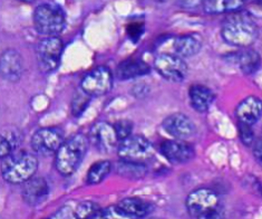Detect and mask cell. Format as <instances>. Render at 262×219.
<instances>
[{
    "mask_svg": "<svg viewBox=\"0 0 262 219\" xmlns=\"http://www.w3.org/2000/svg\"><path fill=\"white\" fill-rule=\"evenodd\" d=\"M259 28L250 16L235 12L223 22L221 36L229 45L247 48L257 41Z\"/></svg>",
    "mask_w": 262,
    "mask_h": 219,
    "instance_id": "6da1fadb",
    "label": "cell"
},
{
    "mask_svg": "<svg viewBox=\"0 0 262 219\" xmlns=\"http://www.w3.org/2000/svg\"><path fill=\"white\" fill-rule=\"evenodd\" d=\"M89 149V139L83 134H76L65 141L56 152L55 166L63 176H71L82 164Z\"/></svg>",
    "mask_w": 262,
    "mask_h": 219,
    "instance_id": "7a4b0ae2",
    "label": "cell"
},
{
    "mask_svg": "<svg viewBox=\"0 0 262 219\" xmlns=\"http://www.w3.org/2000/svg\"><path fill=\"white\" fill-rule=\"evenodd\" d=\"M3 160V178L12 185L25 184L35 176L38 169V160L29 152L16 151Z\"/></svg>",
    "mask_w": 262,
    "mask_h": 219,
    "instance_id": "3957f363",
    "label": "cell"
},
{
    "mask_svg": "<svg viewBox=\"0 0 262 219\" xmlns=\"http://www.w3.org/2000/svg\"><path fill=\"white\" fill-rule=\"evenodd\" d=\"M34 25L39 34L56 36L60 34L66 27L65 14L55 5H39L34 11Z\"/></svg>",
    "mask_w": 262,
    "mask_h": 219,
    "instance_id": "277c9868",
    "label": "cell"
},
{
    "mask_svg": "<svg viewBox=\"0 0 262 219\" xmlns=\"http://www.w3.org/2000/svg\"><path fill=\"white\" fill-rule=\"evenodd\" d=\"M117 153L123 161L145 164L154 156V147L144 136L130 135L120 142Z\"/></svg>",
    "mask_w": 262,
    "mask_h": 219,
    "instance_id": "5b68a950",
    "label": "cell"
},
{
    "mask_svg": "<svg viewBox=\"0 0 262 219\" xmlns=\"http://www.w3.org/2000/svg\"><path fill=\"white\" fill-rule=\"evenodd\" d=\"M63 49V42L56 36H48L41 39L36 47L39 70L45 74L54 72L60 64Z\"/></svg>",
    "mask_w": 262,
    "mask_h": 219,
    "instance_id": "8992f818",
    "label": "cell"
},
{
    "mask_svg": "<svg viewBox=\"0 0 262 219\" xmlns=\"http://www.w3.org/2000/svg\"><path fill=\"white\" fill-rule=\"evenodd\" d=\"M113 86V73L108 67L98 66L87 73L80 83V89L90 96H102Z\"/></svg>",
    "mask_w": 262,
    "mask_h": 219,
    "instance_id": "52a82bcc",
    "label": "cell"
},
{
    "mask_svg": "<svg viewBox=\"0 0 262 219\" xmlns=\"http://www.w3.org/2000/svg\"><path fill=\"white\" fill-rule=\"evenodd\" d=\"M154 67L162 77L170 82H182L188 74V65L177 55L161 54L154 62Z\"/></svg>",
    "mask_w": 262,
    "mask_h": 219,
    "instance_id": "ba28073f",
    "label": "cell"
},
{
    "mask_svg": "<svg viewBox=\"0 0 262 219\" xmlns=\"http://www.w3.org/2000/svg\"><path fill=\"white\" fill-rule=\"evenodd\" d=\"M219 196L214 190H211L209 188H200V189L193 190L185 200L186 209L194 218H198L204 212L219 207Z\"/></svg>",
    "mask_w": 262,
    "mask_h": 219,
    "instance_id": "9c48e42d",
    "label": "cell"
},
{
    "mask_svg": "<svg viewBox=\"0 0 262 219\" xmlns=\"http://www.w3.org/2000/svg\"><path fill=\"white\" fill-rule=\"evenodd\" d=\"M63 143L64 131L59 128L39 129L32 137V147L34 151L42 155L56 153Z\"/></svg>",
    "mask_w": 262,
    "mask_h": 219,
    "instance_id": "30bf717a",
    "label": "cell"
},
{
    "mask_svg": "<svg viewBox=\"0 0 262 219\" xmlns=\"http://www.w3.org/2000/svg\"><path fill=\"white\" fill-rule=\"evenodd\" d=\"M90 142L102 152H112L118 147V139L114 125L107 122H97L90 131Z\"/></svg>",
    "mask_w": 262,
    "mask_h": 219,
    "instance_id": "8fae6325",
    "label": "cell"
},
{
    "mask_svg": "<svg viewBox=\"0 0 262 219\" xmlns=\"http://www.w3.org/2000/svg\"><path fill=\"white\" fill-rule=\"evenodd\" d=\"M161 153L174 165L188 164L195 155V150L184 140H167L162 143Z\"/></svg>",
    "mask_w": 262,
    "mask_h": 219,
    "instance_id": "7c38bea8",
    "label": "cell"
},
{
    "mask_svg": "<svg viewBox=\"0 0 262 219\" xmlns=\"http://www.w3.org/2000/svg\"><path fill=\"white\" fill-rule=\"evenodd\" d=\"M165 132L177 140L190 139L195 134L196 127L191 118L183 113H174L167 116L162 123Z\"/></svg>",
    "mask_w": 262,
    "mask_h": 219,
    "instance_id": "4fadbf2b",
    "label": "cell"
},
{
    "mask_svg": "<svg viewBox=\"0 0 262 219\" xmlns=\"http://www.w3.org/2000/svg\"><path fill=\"white\" fill-rule=\"evenodd\" d=\"M24 73L21 55L15 49H7L0 55V76L8 82L19 81Z\"/></svg>",
    "mask_w": 262,
    "mask_h": 219,
    "instance_id": "5bb4252c",
    "label": "cell"
},
{
    "mask_svg": "<svg viewBox=\"0 0 262 219\" xmlns=\"http://www.w3.org/2000/svg\"><path fill=\"white\" fill-rule=\"evenodd\" d=\"M49 192V188L46 180L40 177H33L24 184L21 196L25 203L29 206H37L46 200Z\"/></svg>",
    "mask_w": 262,
    "mask_h": 219,
    "instance_id": "9a60e30c",
    "label": "cell"
},
{
    "mask_svg": "<svg viewBox=\"0 0 262 219\" xmlns=\"http://www.w3.org/2000/svg\"><path fill=\"white\" fill-rule=\"evenodd\" d=\"M235 115L239 122L252 127L262 115V99L257 96H248L236 106Z\"/></svg>",
    "mask_w": 262,
    "mask_h": 219,
    "instance_id": "2e32d148",
    "label": "cell"
},
{
    "mask_svg": "<svg viewBox=\"0 0 262 219\" xmlns=\"http://www.w3.org/2000/svg\"><path fill=\"white\" fill-rule=\"evenodd\" d=\"M117 207L126 218L133 219H142L153 211V205L151 203L137 197H129L121 200L117 204Z\"/></svg>",
    "mask_w": 262,
    "mask_h": 219,
    "instance_id": "e0dca14e",
    "label": "cell"
},
{
    "mask_svg": "<svg viewBox=\"0 0 262 219\" xmlns=\"http://www.w3.org/2000/svg\"><path fill=\"white\" fill-rule=\"evenodd\" d=\"M151 72V67L141 58H128L117 66L116 76L121 81H127L145 76Z\"/></svg>",
    "mask_w": 262,
    "mask_h": 219,
    "instance_id": "ac0fdd59",
    "label": "cell"
},
{
    "mask_svg": "<svg viewBox=\"0 0 262 219\" xmlns=\"http://www.w3.org/2000/svg\"><path fill=\"white\" fill-rule=\"evenodd\" d=\"M230 58L246 75L254 74L260 68V55L251 48H243L239 52L231 54Z\"/></svg>",
    "mask_w": 262,
    "mask_h": 219,
    "instance_id": "d6986e66",
    "label": "cell"
},
{
    "mask_svg": "<svg viewBox=\"0 0 262 219\" xmlns=\"http://www.w3.org/2000/svg\"><path fill=\"white\" fill-rule=\"evenodd\" d=\"M202 47V37L199 34H188L180 36L174 41L173 48L176 55L181 58L192 57L196 55Z\"/></svg>",
    "mask_w": 262,
    "mask_h": 219,
    "instance_id": "ffe728a7",
    "label": "cell"
},
{
    "mask_svg": "<svg viewBox=\"0 0 262 219\" xmlns=\"http://www.w3.org/2000/svg\"><path fill=\"white\" fill-rule=\"evenodd\" d=\"M23 141V134L19 129L6 127L0 130V159H5L15 153Z\"/></svg>",
    "mask_w": 262,
    "mask_h": 219,
    "instance_id": "44dd1931",
    "label": "cell"
},
{
    "mask_svg": "<svg viewBox=\"0 0 262 219\" xmlns=\"http://www.w3.org/2000/svg\"><path fill=\"white\" fill-rule=\"evenodd\" d=\"M189 97L192 108L200 113L207 112L214 101L213 92L201 84H194L190 87Z\"/></svg>",
    "mask_w": 262,
    "mask_h": 219,
    "instance_id": "7402d4cb",
    "label": "cell"
},
{
    "mask_svg": "<svg viewBox=\"0 0 262 219\" xmlns=\"http://www.w3.org/2000/svg\"><path fill=\"white\" fill-rule=\"evenodd\" d=\"M247 0H203V10L209 15L235 12L246 5Z\"/></svg>",
    "mask_w": 262,
    "mask_h": 219,
    "instance_id": "603a6c76",
    "label": "cell"
},
{
    "mask_svg": "<svg viewBox=\"0 0 262 219\" xmlns=\"http://www.w3.org/2000/svg\"><path fill=\"white\" fill-rule=\"evenodd\" d=\"M111 169L112 165L107 160L95 162V164L89 169V172H87V183L90 185H97L99 183H102V181L108 176Z\"/></svg>",
    "mask_w": 262,
    "mask_h": 219,
    "instance_id": "cb8c5ba5",
    "label": "cell"
},
{
    "mask_svg": "<svg viewBox=\"0 0 262 219\" xmlns=\"http://www.w3.org/2000/svg\"><path fill=\"white\" fill-rule=\"evenodd\" d=\"M118 173L123 174L124 177L132 178V179H140L144 177L147 169L144 164H135V162H128V161H123L117 167Z\"/></svg>",
    "mask_w": 262,
    "mask_h": 219,
    "instance_id": "d4e9b609",
    "label": "cell"
},
{
    "mask_svg": "<svg viewBox=\"0 0 262 219\" xmlns=\"http://www.w3.org/2000/svg\"><path fill=\"white\" fill-rule=\"evenodd\" d=\"M99 209H101V207L97 203L86 200V202H82L77 205L74 211V216L76 219H92L97 214Z\"/></svg>",
    "mask_w": 262,
    "mask_h": 219,
    "instance_id": "484cf974",
    "label": "cell"
},
{
    "mask_svg": "<svg viewBox=\"0 0 262 219\" xmlns=\"http://www.w3.org/2000/svg\"><path fill=\"white\" fill-rule=\"evenodd\" d=\"M91 97L89 94H86L82 89L74 94L72 101V112L75 116H79L90 105Z\"/></svg>",
    "mask_w": 262,
    "mask_h": 219,
    "instance_id": "4316f807",
    "label": "cell"
},
{
    "mask_svg": "<svg viewBox=\"0 0 262 219\" xmlns=\"http://www.w3.org/2000/svg\"><path fill=\"white\" fill-rule=\"evenodd\" d=\"M133 128H134V124H133L132 121L125 120V118H124V120L117 121L114 124V129H115V132H116L118 141L121 142L123 140H125L126 137L132 135Z\"/></svg>",
    "mask_w": 262,
    "mask_h": 219,
    "instance_id": "83f0119b",
    "label": "cell"
},
{
    "mask_svg": "<svg viewBox=\"0 0 262 219\" xmlns=\"http://www.w3.org/2000/svg\"><path fill=\"white\" fill-rule=\"evenodd\" d=\"M125 215L123 214L117 206H111L107 208H101L97 214L92 219H125Z\"/></svg>",
    "mask_w": 262,
    "mask_h": 219,
    "instance_id": "f1b7e54d",
    "label": "cell"
},
{
    "mask_svg": "<svg viewBox=\"0 0 262 219\" xmlns=\"http://www.w3.org/2000/svg\"><path fill=\"white\" fill-rule=\"evenodd\" d=\"M239 135H240L241 142L245 146L250 147V146L253 145V142H254V133H253V131H252L251 125L239 122Z\"/></svg>",
    "mask_w": 262,
    "mask_h": 219,
    "instance_id": "f546056e",
    "label": "cell"
},
{
    "mask_svg": "<svg viewBox=\"0 0 262 219\" xmlns=\"http://www.w3.org/2000/svg\"><path fill=\"white\" fill-rule=\"evenodd\" d=\"M144 33V25L141 23H132L128 25L127 27V34L133 42H137L140 39L142 34Z\"/></svg>",
    "mask_w": 262,
    "mask_h": 219,
    "instance_id": "4dcf8cb0",
    "label": "cell"
},
{
    "mask_svg": "<svg viewBox=\"0 0 262 219\" xmlns=\"http://www.w3.org/2000/svg\"><path fill=\"white\" fill-rule=\"evenodd\" d=\"M223 217H224V210L222 208V206L220 205L219 207L204 212V214L199 216L196 219H223Z\"/></svg>",
    "mask_w": 262,
    "mask_h": 219,
    "instance_id": "1f68e13d",
    "label": "cell"
},
{
    "mask_svg": "<svg viewBox=\"0 0 262 219\" xmlns=\"http://www.w3.org/2000/svg\"><path fill=\"white\" fill-rule=\"evenodd\" d=\"M74 212L70 207H64L59 209L51 219H74Z\"/></svg>",
    "mask_w": 262,
    "mask_h": 219,
    "instance_id": "d6a6232c",
    "label": "cell"
},
{
    "mask_svg": "<svg viewBox=\"0 0 262 219\" xmlns=\"http://www.w3.org/2000/svg\"><path fill=\"white\" fill-rule=\"evenodd\" d=\"M252 146H253L254 159L260 166H262V139L254 141Z\"/></svg>",
    "mask_w": 262,
    "mask_h": 219,
    "instance_id": "836d02e7",
    "label": "cell"
},
{
    "mask_svg": "<svg viewBox=\"0 0 262 219\" xmlns=\"http://www.w3.org/2000/svg\"><path fill=\"white\" fill-rule=\"evenodd\" d=\"M254 3L260 6V7H262V0H254Z\"/></svg>",
    "mask_w": 262,
    "mask_h": 219,
    "instance_id": "e575fe53",
    "label": "cell"
},
{
    "mask_svg": "<svg viewBox=\"0 0 262 219\" xmlns=\"http://www.w3.org/2000/svg\"><path fill=\"white\" fill-rule=\"evenodd\" d=\"M18 2H23V3H32L34 0H18Z\"/></svg>",
    "mask_w": 262,
    "mask_h": 219,
    "instance_id": "d590c367",
    "label": "cell"
}]
</instances>
